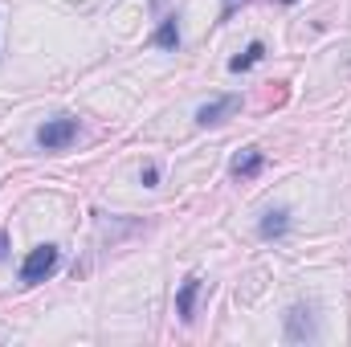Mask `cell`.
<instances>
[{"instance_id":"cell-1","label":"cell","mask_w":351,"mask_h":347,"mask_svg":"<svg viewBox=\"0 0 351 347\" xmlns=\"http://www.w3.org/2000/svg\"><path fill=\"white\" fill-rule=\"evenodd\" d=\"M58 261H62L58 246H37V250H29V258L21 261V282H25V286L45 282V278L58 270Z\"/></svg>"},{"instance_id":"cell-2","label":"cell","mask_w":351,"mask_h":347,"mask_svg":"<svg viewBox=\"0 0 351 347\" xmlns=\"http://www.w3.org/2000/svg\"><path fill=\"white\" fill-rule=\"evenodd\" d=\"M74 139H78V119H70V115L49 119V123H41V131H37V143H41L45 152H62V147H70Z\"/></svg>"},{"instance_id":"cell-3","label":"cell","mask_w":351,"mask_h":347,"mask_svg":"<svg viewBox=\"0 0 351 347\" xmlns=\"http://www.w3.org/2000/svg\"><path fill=\"white\" fill-rule=\"evenodd\" d=\"M286 339L290 344H302V339H319V327H315V311L311 307H290L286 311Z\"/></svg>"},{"instance_id":"cell-4","label":"cell","mask_w":351,"mask_h":347,"mask_svg":"<svg viewBox=\"0 0 351 347\" xmlns=\"http://www.w3.org/2000/svg\"><path fill=\"white\" fill-rule=\"evenodd\" d=\"M237 106H241L237 94H221V98H213V102H204V106L196 110V127H217V123H225Z\"/></svg>"},{"instance_id":"cell-5","label":"cell","mask_w":351,"mask_h":347,"mask_svg":"<svg viewBox=\"0 0 351 347\" xmlns=\"http://www.w3.org/2000/svg\"><path fill=\"white\" fill-rule=\"evenodd\" d=\"M262 168H265V156L258 152V147H245V152L229 164V172L237 176V180H250V176H258Z\"/></svg>"},{"instance_id":"cell-6","label":"cell","mask_w":351,"mask_h":347,"mask_svg":"<svg viewBox=\"0 0 351 347\" xmlns=\"http://www.w3.org/2000/svg\"><path fill=\"white\" fill-rule=\"evenodd\" d=\"M286 229H290V213H286V208H269V213L262 217V225H258V233H262L265 241L286 237Z\"/></svg>"},{"instance_id":"cell-7","label":"cell","mask_w":351,"mask_h":347,"mask_svg":"<svg viewBox=\"0 0 351 347\" xmlns=\"http://www.w3.org/2000/svg\"><path fill=\"white\" fill-rule=\"evenodd\" d=\"M196 294H200V278H184L180 294H176V311L184 323H192V311H196Z\"/></svg>"},{"instance_id":"cell-8","label":"cell","mask_w":351,"mask_h":347,"mask_svg":"<svg viewBox=\"0 0 351 347\" xmlns=\"http://www.w3.org/2000/svg\"><path fill=\"white\" fill-rule=\"evenodd\" d=\"M156 45H160V49H176V45H180V25H176V16H164V21H160Z\"/></svg>"},{"instance_id":"cell-9","label":"cell","mask_w":351,"mask_h":347,"mask_svg":"<svg viewBox=\"0 0 351 347\" xmlns=\"http://www.w3.org/2000/svg\"><path fill=\"white\" fill-rule=\"evenodd\" d=\"M262 53H265V45H262V41H250V49H245L241 58H233V62H229V70H233V74H241V70L258 66V62H262Z\"/></svg>"},{"instance_id":"cell-10","label":"cell","mask_w":351,"mask_h":347,"mask_svg":"<svg viewBox=\"0 0 351 347\" xmlns=\"http://www.w3.org/2000/svg\"><path fill=\"white\" fill-rule=\"evenodd\" d=\"M156 180H160V172H156V168H143V184H147V188H156Z\"/></svg>"},{"instance_id":"cell-11","label":"cell","mask_w":351,"mask_h":347,"mask_svg":"<svg viewBox=\"0 0 351 347\" xmlns=\"http://www.w3.org/2000/svg\"><path fill=\"white\" fill-rule=\"evenodd\" d=\"M0 258H4V233H0Z\"/></svg>"},{"instance_id":"cell-12","label":"cell","mask_w":351,"mask_h":347,"mask_svg":"<svg viewBox=\"0 0 351 347\" xmlns=\"http://www.w3.org/2000/svg\"><path fill=\"white\" fill-rule=\"evenodd\" d=\"M282 4H294V0H282Z\"/></svg>"}]
</instances>
